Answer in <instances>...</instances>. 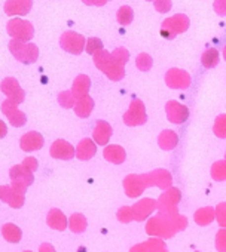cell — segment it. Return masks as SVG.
Returning <instances> with one entry per match:
<instances>
[{"label": "cell", "mask_w": 226, "mask_h": 252, "mask_svg": "<svg viewBox=\"0 0 226 252\" xmlns=\"http://www.w3.org/2000/svg\"><path fill=\"white\" fill-rule=\"evenodd\" d=\"M9 48H11V52L14 54V57L18 61L24 63V64H30V63H35L38 60L39 51L32 43H26V42H20V40H12Z\"/></svg>", "instance_id": "6da1fadb"}, {"label": "cell", "mask_w": 226, "mask_h": 252, "mask_svg": "<svg viewBox=\"0 0 226 252\" xmlns=\"http://www.w3.org/2000/svg\"><path fill=\"white\" fill-rule=\"evenodd\" d=\"M9 177H11V186H12L15 190L21 191L23 194H26L29 186H32L33 181H35L33 174H30V172H27L26 169H23L21 165L12 166L11 171H9Z\"/></svg>", "instance_id": "7a4b0ae2"}, {"label": "cell", "mask_w": 226, "mask_h": 252, "mask_svg": "<svg viewBox=\"0 0 226 252\" xmlns=\"http://www.w3.org/2000/svg\"><path fill=\"white\" fill-rule=\"evenodd\" d=\"M0 89H2V92L8 96L9 101H12L14 104H21L26 98V94L23 91V88L20 86L18 80L14 79V77H8L2 82V85H0Z\"/></svg>", "instance_id": "3957f363"}, {"label": "cell", "mask_w": 226, "mask_h": 252, "mask_svg": "<svg viewBox=\"0 0 226 252\" xmlns=\"http://www.w3.org/2000/svg\"><path fill=\"white\" fill-rule=\"evenodd\" d=\"M2 111H3V114L8 117L9 123H11L12 126H15V128H21V126H24V125L27 123V116H26V113H23L21 110H18V105L14 104V102L9 101V99L3 101V104H2Z\"/></svg>", "instance_id": "277c9868"}, {"label": "cell", "mask_w": 226, "mask_h": 252, "mask_svg": "<svg viewBox=\"0 0 226 252\" xmlns=\"http://www.w3.org/2000/svg\"><path fill=\"white\" fill-rule=\"evenodd\" d=\"M0 200L8 203L11 208H21L26 202V194L15 190L12 186H0Z\"/></svg>", "instance_id": "5b68a950"}, {"label": "cell", "mask_w": 226, "mask_h": 252, "mask_svg": "<svg viewBox=\"0 0 226 252\" xmlns=\"http://www.w3.org/2000/svg\"><path fill=\"white\" fill-rule=\"evenodd\" d=\"M8 30H9V34L15 37V40H20V42H27L33 37V27L29 23H24L21 20L12 21Z\"/></svg>", "instance_id": "8992f818"}, {"label": "cell", "mask_w": 226, "mask_h": 252, "mask_svg": "<svg viewBox=\"0 0 226 252\" xmlns=\"http://www.w3.org/2000/svg\"><path fill=\"white\" fill-rule=\"evenodd\" d=\"M45 144V140L42 137V134L36 132V131H32V132H27L21 137L20 140V146H21V150L24 152H36V150H40Z\"/></svg>", "instance_id": "52a82bcc"}, {"label": "cell", "mask_w": 226, "mask_h": 252, "mask_svg": "<svg viewBox=\"0 0 226 252\" xmlns=\"http://www.w3.org/2000/svg\"><path fill=\"white\" fill-rule=\"evenodd\" d=\"M49 153L54 159H64V160H69L75 156V150L73 147L64 141V140H57L52 143L51 149H49Z\"/></svg>", "instance_id": "ba28073f"}, {"label": "cell", "mask_w": 226, "mask_h": 252, "mask_svg": "<svg viewBox=\"0 0 226 252\" xmlns=\"http://www.w3.org/2000/svg\"><path fill=\"white\" fill-rule=\"evenodd\" d=\"M61 46L72 54H80L83 48V37L76 33H66L61 37Z\"/></svg>", "instance_id": "9c48e42d"}, {"label": "cell", "mask_w": 226, "mask_h": 252, "mask_svg": "<svg viewBox=\"0 0 226 252\" xmlns=\"http://www.w3.org/2000/svg\"><path fill=\"white\" fill-rule=\"evenodd\" d=\"M46 222L51 228L54 230H64L67 227V220L66 215L60 209H51L46 217Z\"/></svg>", "instance_id": "30bf717a"}, {"label": "cell", "mask_w": 226, "mask_h": 252, "mask_svg": "<svg viewBox=\"0 0 226 252\" xmlns=\"http://www.w3.org/2000/svg\"><path fill=\"white\" fill-rule=\"evenodd\" d=\"M2 234H3V237H5L8 242H11V243H17V242H20L21 237H23L21 228H20L18 225L12 224V222H6V224L2 225Z\"/></svg>", "instance_id": "8fae6325"}, {"label": "cell", "mask_w": 226, "mask_h": 252, "mask_svg": "<svg viewBox=\"0 0 226 252\" xmlns=\"http://www.w3.org/2000/svg\"><path fill=\"white\" fill-rule=\"evenodd\" d=\"M88 86H89V82L85 76H79L76 80H75V85H73V95L75 98H80L86 94L88 91Z\"/></svg>", "instance_id": "7c38bea8"}, {"label": "cell", "mask_w": 226, "mask_h": 252, "mask_svg": "<svg viewBox=\"0 0 226 252\" xmlns=\"http://www.w3.org/2000/svg\"><path fill=\"white\" fill-rule=\"evenodd\" d=\"M94 155V146L89 140H83L77 147V158L79 159H88Z\"/></svg>", "instance_id": "4fadbf2b"}, {"label": "cell", "mask_w": 226, "mask_h": 252, "mask_svg": "<svg viewBox=\"0 0 226 252\" xmlns=\"http://www.w3.org/2000/svg\"><path fill=\"white\" fill-rule=\"evenodd\" d=\"M91 107H92V101L91 99H82V101H79L76 104L75 111H76L77 116L85 117V116H88V113H91Z\"/></svg>", "instance_id": "5bb4252c"}, {"label": "cell", "mask_w": 226, "mask_h": 252, "mask_svg": "<svg viewBox=\"0 0 226 252\" xmlns=\"http://www.w3.org/2000/svg\"><path fill=\"white\" fill-rule=\"evenodd\" d=\"M69 225H70V228H72L73 231H76V233L83 231V228H85V220H83V217H82L80 214H75V215L70 218Z\"/></svg>", "instance_id": "9a60e30c"}, {"label": "cell", "mask_w": 226, "mask_h": 252, "mask_svg": "<svg viewBox=\"0 0 226 252\" xmlns=\"http://www.w3.org/2000/svg\"><path fill=\"white\" fill-rule=\"evenodd\" d=\"M21 166H23V169H26L27 172L33 174L35 171H38V168H39V163H38V160H36L35 158L29 156V158H26V159L23 160Z\"/></svg>", "instance_id": "2e32d148"}, {"label": "cell", "mask_w": 226, "mask_h": 252, "mask_svg": "<svg viewBox=\"0 0 226 252\" xmlns=\"http://www.w3.org/2000/svg\"><path fill=\"white\" fill-rule=\"evenodd\" d=\"M73 94L72 92H61L60 94V96H58V101H60V104L63 105V107H66V108H70L72 105H73Z\"/></svg>", "instance_id": "e0dca14e"}, {"label": "cell", "mask_w": 226, "mask_h": 252, "mask_svg": "<svg viewBox=\"0 0 226 252\" xmlns=\"http://www.w3.org/2000/svg\"><path fill=\"white\" fill-rule=\"evenodd\" d=\"M118 18H119V23H121V24H122V21H124V24H130V23H131V18H133V12L130 11L128 6H124V8L119 11Z\"/></svg>", "instance_id": "ac0fdd59"}, {"label": "cell", "mask_w": 226, "mask_h": 252, "mask_svg": "<svg viewBox=\"0 0 226 252\" xmlns=\"http://www.w3.org/2000/svg\"><path fill=\"white\" fill-rule=\"evenodd\" d=\"M39 252H55V248L51 243H42L39 246Z\"/></svg>", "instance_id": "d6986e66"}, {"label": "cell", "mask_w": 226, "mask_h": 252, "mask_svg": "<svg viewBox=\"0 0 226 252\" xmlns=\"http://www.w3.org/2000/svg\"><path fill=\"white\" fill-rule=\"evenodd\" d=\"M8 134V128H6V123L3 120H0V138H5Z\"/></svg>", "instance_id": "ffe728a7"}, {"label": "cell", "mask_w": 226, "mask_h": 252, "mask_svg": "<svg viewBox=\"0 0 226 252\" xmlns=\"http://www.w3.org/2000/svg\"><path fill=\"white\" fill-rule=\"evenodd\" d=\"M23 252H32V251H23Z\"/></svg>", "instance_id": "44dd1931"}]
</instances>
